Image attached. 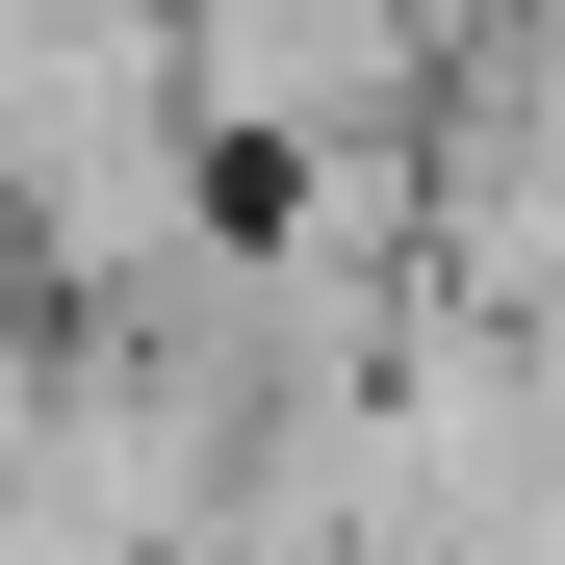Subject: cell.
I'll return each mask as SVG.
<instances>
[{"label":"cell","mask_w":565,"mask_h":565,"mask_svg":"<svg viewBox=\"0 0 565 565\" xmlns=\"http://www.w3.org/2000/svg\"><path fill=\"white\" fill-rule=\"evenodd\" d=\"M232 232L180 0H0V282L26 309H129Z\"/></svg>","instance_id":"1"},{"label":"cell","mask_w":565,"mask_h":565,"mask_svg":"<svg viewBox=\"0 0 565 565\" xmlns=\"http://www.w3.org/2000/svg\"><path fill=\"white\" fill-rule=\"evenodd\" d=\"M412 206H437V282L489 334H565V0H462L437 26Z\"/></svg>","instance_id":"2"},{"label":"cell","mask_w":565,"mask_h":565,"mask_svg":"<svg viewBox=\"0 0 565 565\" xmlns=\"http://www.w3.org/2000/svg\"><path fill=\"white\" fill-rule=\"evenodd\" d=\"M437 26H462V0H180L206 154H232V180H282V154H412Z\"/></svg>","instance_id":"3"},{"label":"cell","mask_w":565,"mask_h":565,"mask_svg":"<svg viewBox=\"0 0 565 565\" xmlns=\"http://www.w3.org/2000/svg\"><path fill=\"white\" fill-rule=\"evenodd\" d=\"M0 565H77V540H52V489H26V462H0Z\"/></svg>","instance_id":"4"}]
</instances>
